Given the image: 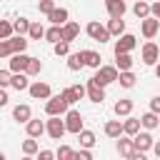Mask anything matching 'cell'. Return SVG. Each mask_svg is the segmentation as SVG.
Segmentation results:
<instances>
[{"mask_svg":"<svg viewBox=\"0 0 160 160\" xmlns=\"http://www.w3.org/2000/svg\"><path fill=\"white\" fill-rule=\"evenodd\" d=\"M118 75H120V70H118L115 65H100V68L95 70L92 80H95L100 88H105V85H110V82H118Z\"/></svg>","mask_w":160,"mask_h":160,"instance_id":"obj_1","label":"cell"},{"mask_svg":"<svg viewBox=\"0 0 160 160\" xmlns=\"http://www.w3.org/2000/svg\"><path fill=\"white\" fill-rule=\"evenodd\" d=\"M68 108H70V102L62 98V92L48 98V102H45V112H48V118H52V115H65Z\"/></svg>","mask_w":160,"mask_h":160,"instance_id":"obj_2","label":"cell"},{"mask_svg":"<svg viewBox=\"0 0 160 160\" xmlns=\"http://www.w3.org/2000/svg\"><path fill=\"white\" fill-rule=\"evenodd\" d=\"M85 32L95 40V42H108L110 40V32H108V25H100L98 20H90L85 25Z\"/></svg>","mask_w":160,"mask_h":160,"instance_id":"obj_3","label":"cell"},{"mask_svg":"<svg viewBox=\"0 0 160 160\" xmlns=\"http://www.w3.org/2000/svg\"><path fill=\"white\" fill-rule=\"evenodd\" d=\"M140 60H142L145 65H158V62H160V48H158L152 40H148V42L142 45V50H140Z\"/></svg>","mask_w":160,"mask_h":160,"instance_id":"obj_4","label":"cell"},{"mask_svg":"<svg viewBox=\"0 0 160 160\" xmlns=\"http://www.w3.org/2000/svg\"><path fill=\"white\" fill-rule=\"evenodd\" d=\"M45 132H48L52 140H60V138L68 132V128H65V120H60V115H52V118L45 122Z\"/></svg>","mask_w":160,"mask_h":160,"instance_id":"obj_5","label":"cell"},{"mask_svg":"<svg viewBox=\"0 0 160 160\" xmlns=\"http://www.w3.org/2000/svg\"><path fill=\"white\" fill-rule=\"evenodd\" d=\"M135 45H138V38L135 35H130V32H125V35H120L118 40H115V55H120V52H132L135 50Z\"/></svg>","mask_w":160,"mask_h":160,"instance_id":"obj_6","label":"cell"},{"mask_svg":"<svg viewBox=\"0 0 160 160\" xmlns=\"http://www.w3.org/2000/svg\"><path fill=\"white\" fill-rule=\"evenodd\" d=\"M28 92H30V98H32V100H48V98H52V90H50V85H48V82H40V80L30 82Z\"/></svg>","mask_w":160,"mask_h":160,"instance_id":"obj_7","label":"cell"},{"mask_svg":"<svg viewBox=\"0 0 160 160\" xmlns=\"http://www.w3.org/2000/svg\"><path fill=\"white\" fill-rule=\"evenodd\" d=\"M158 30H160V20L158 18H145V20H140V32H142V38H148V40H152L155 35H158Z\"/></svg>","mask_w":160,"mask_h":160,"instance_id":"obj_8","label":"cell"},{"mask_svg":"<svg viewBox=\"0 0 160 160\" xmlns=\"http://www.w3.org/2000/svg\"><path fill=\"white\" fill-rule=\"evenodd\" d=\"M65 128H68V132L78 135V132L82 130V115H80L78 110H68V112H65Z\"/></svg>","mask_w":160,"mask_h":160,"instance_id":"obj_9","label":"cell"},{"mask_svg":"<svg viewBox=\"0 0 160 160\" xmlns=\"http://www.w3.org/2000/svg\"><path fill=\"white\" fill-rule=\"evenodd\" d=\"M28 60H30V55H25V52H15V55H10V65H8V70H10V72H25Z\"/></svg>","mask_w":160,"mask_h":160,"instance_id":"obj_10","label":"cell"},{"mask_svg":"<svg viewBox=\"0 0 160 160\" xmlns=\"http://www.w3.org/2000/svg\"><path fill=\"white\" fill-rule=\"evenodd\" d=\"M85 90H88V100H90V102H102V100H105V88H100L92 78L88 80Z\"/></svg>","mask_w":160,"mask_h":160,"instance_id":"obj_11","label":"cell"},{"mask_svg":"<svg viewBox=\"0 0 160 160\" xmlns=\"http://www.w3.org/2000/svg\"><path fill=\"white\" fill-rule=\"evenodd\" d=\"M132 145H135V150L148 152V150L155 145V140H152V135H150V132H138V135L132 138Z\"/></svg>","mask_w":160,"mask_h":160,"instance_id":"obj_12","label":"cell"},{"mask_svg":"<svg viewBox=\"0 0 160 160\" xmlns=\"http://www.w3.org/2000/svg\"><path fill=\"white\" fill-rule=\"evenodd\" d=\"M105 10L110 18H122L128 5H125V0H105Z\"/></svg>","mask_w":160,"mask_h":160,"instance_id":"obj_13","label":"cell"},{"mask_svg":"<svg viewBox=\"0 0 160 160\" xmlns=\"http://www.w3.org/2000/svg\"><path fill=\"white\" fill-rule=\"evenodd\" d=\"M30 118H32L30 105H25V102H22V105H15V108H12V120H15V122H22V125H25Z\"/></svg>","mask_w":160,"mask_h":160,"instance_id":"obj_14","label":"cell"},{"mask_svg":"<svg viewBox=\"0 0 160 160\" xmlns=\"http://www.w3.org/2000/svg\"><path fill=\"white\" fill-rule=\"evenodd\" d=\"M25 130H28V138H40V135L45 132V122L38 120V118H30V120L25 122Z\"/></svg>","mask_w":160,"mask_h":160,"instance_id":"obj_15","label":"cell"},{"mask_svg":"<svg viewBox=\"0 0 160 160\" xmlns=\"http://www.w3.org/2000/svg\"><path fill=\"white\" fill-rule=\"evenodd\" d=\"M108 32H110V38L125 35V20H122V18H110V20H108Z\"/></svg>","mask_w":160,"mask_h":160,"instance_id":"obj_16","label":"cell"},{"mask_svg":"<svg viewBox=\"0 0 160 160\" xmlns=\"http://www.w3.org/2000/svg\"><path fill=\"white\" fill-rule=\"evenodd\" d=\"M78 35H80V25L72 22V20H68L62 25V40L65 42H72V40H78Z\"/></svg>","mask_w":160,"mask_h":160,"instance_id":"obj_17","label":"cell"},{"mask_svg":"<svg viewBox=\"0 0 160 160\" xmlns=\"http://www.w3.org/2000/svg\"><path fill=\"white\" fill-rule=\"evenodd\" d=\"M140 120L138 118H130L128 115V120H122V135H128V138H135L138 132H140Z\"/></svg>","mask_w":160,"mask_h":160,"instance_id":"obj_18","label":"cell"},{"mask_svg":"<svg viewBox=\"0 0 160 160\" xmlns=\"http://www.w3.org/2000/svg\"><path fill=\"white\" fill-rule=\"evenodd\" d=\"M68 18H70L68 8H55V10L48 15V20H50L52 25H65V22H68Z\"/></svg>","mask_w":160,"mask_h":160,"instance_id":"obj_19","label":"cell"},{"mask_svg":"<svg viewBox=\"0 0 160 160\" xmlns=\"http://www.w3.org/2000/svg\"><path fill=\"white\" fill-rule=\"evenodd\" d=\"M140 125L145 128V130H155L158 125H160V115L158 112H145V115H140Z\"/></svg>","mask_w":160,"mask_h":160,"instance_id":"obj_20","label":"cell"},{"mask_svg":"<svg viewBox=\"0 0 160 160\" xmlns=\"http://www.w3.org/2000/svg\"><path fill=\"white\" fill-rule=\"evenodd\" d=\"M118 152L122 155V158H130L132 152H135V145H132V138H118Z\"/></svg>","mask_w":160,"mask_h":160,"instance_id":"obj_21","label":"cell"},{"mask_svg":"<svg viewBox=\"0 0 160 160\" xmlns=\"http://www.w3.org/2000/svg\"><path fill=\"white\" fill-rule=\"evenodd\" d=\"M82 68H85V60H82V50H80V52H70V55H68V70L78 72V70H82Z\"/></svg>","mask_w":160,"mask_h":160,"instance_id":"obj_22","label":"cell"},{"mask_svg":"<svg viewBox=\"0 0 160 160\" xmlns=\"http://www.w3.org/2000/svg\"><path fill=\"white\" fill-rule=\"evenodd\" d=\"M112 110H115L118 118H128V115L132 112V100H125V98H122V100H118V102L112 105Z\"/></svg>","mask_w":160,"mask_h":160,"instance_id":"obj_23","label":"cell"},{"mask_svg":"<svg viewBox=\"0 0 160 160\" xmlns=\"http://www.w3.org/2000/svg\"><path fill=\"white\" fill-rule=\"evenodd\" d=\"M78 140H80V148H88V150H90V148H92V145L98 142L95 132H92V130H85V128H82V130L78 132Z\"/></svg>","mask_w":160,"mask_h":160,"instance_id":"obj_24","label":"cell"},{"mask_svg":"<svg viewBox=\"0 0 160 160\" xmlns=\"http://www.w3.org/2000/svg\"><path fill=\"white\" fill-rule=\"evenodd\" d=\"M115 68L122 72V70H132V55L130 52H120L115 55Z\"/></svg>","mask_w":160,"mask_h":160,"instance_id":"obj_25","label":"cell"},{"mask_svg":"<svg viewBox=\"0 0 160 160\" xmlns=\"http://www.w3.org/2000/svg\"><path fill=\"white\" fill-rule=\"evenodd\" d=\"M10 88H15V90H28V88H30V80H28V75H25V72H12Z\"/></svg>","mask_w":160,"mask_h":160,"instance_id":"obj_26","label":"cell"},{"mask_svg":"<svg viewBox=\"0 0 160 160\" xmlns=\"http://www.w3.org/2000/svg\"><path fill=\"white\" fill-rule=\"evenodd\" d=\"M82 60H85L88 68H95V70H98L102 58H100V52H95V50H82Z\"/></svg>","mask_w":160,"mask_h":160,"instance_id":"obj_27","label":"cell"},{"mask_svg":"<svg viewBox=\"0 0 160 160\" xmlns=\"http://www.w3.org/2000/svg\"><path fill=\"white\" fill-rule=\"evenodd\" d=\"M105 135L108 138H120L122 135V122L120 120H108L105 122Z\"/></svg>","mask_w":160,"mask_h":160,"instance_id":"obj_28","label":"cell"},{"mask_svg":"<svg viewBox=\"0 0 160 160\" xmlns=\"http://www.w3.org/2000/svg\"><path fill=\"white\" fill-rule=\"evenodd\" d=\"M132 12L140 18V20H145V18H150V2L148 0H138L135 5H132Z\"/></svg>","mask_w":160,"mask_h":160,"instance_id":"obj_29","label":"cell"},{"mask_svg":"<svg viewBox=\"0 0 160 160\" xmlns=\"http://www.w3.org/2000/svg\"><path fill=\"white\" fill-rule=\"evenodd\" d=\"M45 40L52 42V45L60 42V40H62V25H52V28H48V30H45Z\"/></svg>","mask_w":160,"mask_h":160,"instance_id":"obj_30","label":"cell"},{"mask_svg":"<svg viewBox=\"0 0 160 160\" xmlns=\"http://www.w3.org/2000/svg\"><path fill=\"white\" fill-rule=\"evenodd\" d=\"M135 80H138V78H135V72H132V70H122V72L118 75V82H120L122 88H128V90H130V88H135Z\"/></svg>","mask_w":160,"mask_h":160,"instance_id":"obj_31","label":"cell"},{"mask_svg":"<svg viewBox=\"0 0 160 160\" xmlns=\"http://www.w3.org/2000/svg\"><path fill=\"white\" fill-rule=\"evenodd\" d=\"M40 70H42V60L30 58V60H28V68H25V75H28V78H35V75H40Z\"/></svg>","mask_w":160,"mask_h":160,"instance_id":"obj_32","label":"cell"},{"mask_svg":"<svg viewBox=\"0 0 160 160\" xmlns=\"http://www.w3.org/2000/svg\"><path fill=\"white\" fill-rule=\"evenodd\" d=\"M12 35H15L12 20H0V40H10Z\"/></svg>","mask_w":160,"mask_h":160,"instance_id":"obj_33","label":"cell"},{"mask_svg":"<svg viewBox=\"0 0 160 160\" xmlns=\"http://www.w3.org/2000/svg\"><path fill=\"white\" fill-rule=\"evenodd\" d=\"M12 28H15V35H28L30 20H28V18H18V20H12Z\"/></svg>","mask_w":160,"mask_h":160,"instance_id":"obj_34","label":"cell"},{"mask_svg":"<svg viewBox=\"0 0 160 160\" xmlns=\"http://www.w3.org/2000/svg\"><path fill=\"white\" fill-rule=\"evenodd\" d=\"M10 45H12V52H25L28 50V40L22 35H12L10 38Z\"/></svg>","mask_w":160,"mask_h":160,"instance_id":"obj_35","label":"cell"},{"mask_svg":"<svg viewBox=\"0 0 160 160\" xmlns=\"http://www.w3.org/2000/svg\"><path fill=\"white\" fill-rule=\"evenodd\" d=\"M28 38H30V40H40V38H45V28H42L40 22H30Z\"/></svg>","mask_w":160,"mask_h":160,"instance_id":"obj_36","label":"cell"},{"mask_svg":"<svg viewBox=\"0 0 160 160\" xmlns=\"http://www.w3.org/2000/svg\"><path fill=\"white\" fill-rule=\"evenodd\" d=\"M72 155H75V150L70 145H60L55 150V160H72Z\"/></svg>","mask_w":160,"mask_h":160,"instance_id":"obj_37","label":"cell"},{"mask_svg":"<svg viewBox=\"0 0 160 160\" xmlns=\"http://www.w3.org/2000/svg\"><path fill=\"white\" fill-rule=\"evenodd\" d=\"M38 150H40V145L35 142V138L22 140V152H25V155H38Z\"/></svg>","mask_w":160,"mask_h":160,"instance_id":"obj_38","label":"cell"},{"mask_svg":"<svg viewBox=\"0 0 160 160\" xmlns=\"http://www.w3.org/2000/svg\"><path fill=\"white\" fill-rule=\"evenodd\" d=\"M52 50H55V55H58V58H68V55H70V42L60 40V42H55V45H52Z\"/></svg>","mask_w":160,"mask_h":160,"instance_id":"obj_39","label":"cell"},{"mask_svg":"<svg viewBox=\"0 0 160 160\" xmlns=\"http://www.w3.org/2000/svg\"><path fill=\"white\" fill-rule=\"evenodd\" d=\"M55 8H58V5H55V0H40V2H38V10H40L42 15H50Z\"/></svg>","mask_w":160,"mask_h":160,"instance_id":"obj_40","label":"cell"},{"mask_svg":"<svg viewBox=\"0 0 160 160\" xmlns=\"http://www.w3.org/2000/svg\"><path fill=\"white\" fill-rule=\"evenodd\" d=\"M10 55H15L10 40H0V58H10Z\"/></svg>","mask_w":160,"mask_h":160,"instance_id":"obj_41","label":"cell"},{"mask_svg":"<svg viewBox=\"0 0 160 160\" xmlns=\"http://www.w3.org/2000/svg\"><path fill=\"white\" fill-rule=\"evenodd\" d=\"M72 160H92V152H90L88 148H80V150H75Z\"/></svg>","mask_w":160,"mask_h":160,"instance_id":"obj_42","label":"cell"},{"mask_svg":"<svg viewBox=\"0 0 160 160\" xmlns=\"http://www.w3.org/2000/svg\"><path fill=\"white\" fill-rule=\"evenodd\" d=\"M10 80H12V72L10 70H0V88H10Z\"/></svg>","mask_w":160,"mask_h":160,"instance_id":"obj_43","label":"cell"},{"mask_svg":"<svg viewBox=\"0 0 160 160\" xmlns=\"http://www.w3.org/2000/svg\"><path fill=\"white\" fill-rule=\"evenodd\" d=\"M35 160H55V152L52 150H38V158Z\"/></svg>","mask_w":160,"mask_h":160,"instance_id":"obj_44","label":"cell"},{"mask_svg":"<svg viewBox=\"0 0 160 160\" xmlns=\"http://www.w3.org/2000/svg\"><path fill=\"white\" fill-rule=\"evenodd\" d=\"M150 15L160 20V0H155V2H150Z\"/></svg>","mask_w":160,"mask_h":160,"instance_id":"obj_45","label":"cell"},{"mask_svg":"<svg viewBox=\"0 0 160 160\" xmlns=\"http://www.w3.org/2000/svg\"><path fill=\"white\" fill-rule=\"evenodd\" d=\"M150 110H152V112H158V115H160V95H155V98H152V100H150Z\"/></svg>","mask_w":160,"mask_h":160,"instance_id":"obj_46","label":"cell"},{"mask_svg":"<svg viewBox=\"0 0 160 160\" xmlns=\"http://www.w3.org/2000/svg\"><path fill=\"white\" fill-rule=\"evenodd\" d=\"M128 160H148V155H145L142 150H135V152H132V155H130Z\"/></svg>","mask_w":160,"mask_h":160,"instance_id":"obj_47","label":"cell"},{"mask_svg":"<svg viewBox=\"0 0 160 160\" xmlns=\"http://www.w3.org/2000/svg\"><path fill=\"white\" fill-rule=\"evenodd\" d=\"M8 100H10V98H8L5 88H0V108H2V105H8Z\"/></svg>","mask_w":160,"mask_h":160,"instance_id":"obj_48","label":"cell"},{"mask_svg":"<svg viewBox=\"0 0 160 160\" xmlns=\"http://www.w3.org/2000/svg\"><path fill=\"white\" fill-rule=\"evenodd\" d=\"M152 150H155V155L160 158V142H155V145H152Z\"/></svg>","mask_w":160,"mask_h":160,"instance_id":"obj_49","label":"cell"},{"mask_svg":"<svg viewBox=\"0 0 160 160\" xmlns=\"http://www.w3.org/2000/svg\"><path fill=\"white\" fill-rule=\"evenodd\" d=\"M155 75H158V80H160V62L155 65Z\"/></svg>","mask_w":160,"mask_h":160,"instance_id":"obj_50","label":"cell"},{"mask_svg":"<svg viewBox=\"0 0 160 160\" xmlns=\"http://www.w3.org/2000/svg\"><path fill=\"white\" fill-rule=\"evenodd\" d=\"M20 160H35V158H32V155H25V158H20Z\"/></svg>","mask_w":160,"mask_h":160,"instance_id":"obj_51","label":"cell"},{"mask_svg":"<svg viewBox=\"0 0 160 160\" xmlns=\"http://www.w3.org/2000/svg\"><path fill=\"white\" fill-rule=\"evenodd\" d=\"M0 160H5V152H2V150H0Z\"/></svg>","mask_w":160,"mask_h":160,"instance_id":"obj_52","label":"cell"},{"mask_svg":"<svg viewBox=\"0 0 160 160\" xmlns=\"http://www.w3.org/2000/svg\"><path fill=\"white\" fill-rule=\"evenodd\" d=\"M148 2H155V0H148Z\"/></svg>","mask_w":160,"mask_h":160,"instance_id":"obj_53","label":"cell"}]
</instances>
